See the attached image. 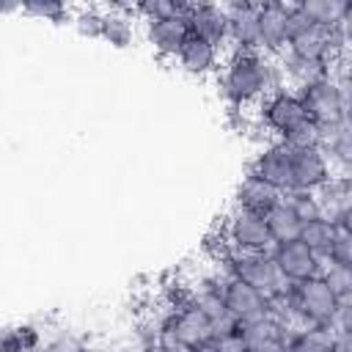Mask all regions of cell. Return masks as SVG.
Masks as SVG:
<instances>
[{"mask_svg":"<svg viewBox=\"0 0 352 352\" xmlns=\"http://www.w3.org/2000/svg\"><path fill=\"white\" fill-rule=\"evenodd\" d=\"M214 85L231 113L253 110L264 96H270L278 88H286L278 60L258 50L226 52L223 66L214 74Z\"/></svg>","mask_w":352,"mask_h":352,"instance_id":"cell-1","label":"cell"},{"mask_svg":"<svg viewBox=\"0 0 352 352\" xmlns=\"http://www.w3.org/2000/svg\"><path fill=\"white\" fill-rule=\"evenodd\" d=\"M250 113L264 140H280L286 146L319 143V129L308 121V113L292 88L272 91Z\"/></svg>","mask_w":352,"mask_h":352,"instance_id":"cell-2","label":"cell"},{"mask_svg":"<svg viewBox=\"0 0 352 352\" xmlns=\"http://www.w3.org/2000/svg\"><path fill=\"white\" fill-rule=\"evenodd\" d=\"M292 91L300 96V102L308 113V121L319 132L349 121V85H341L333 74L316 77Z\"/></svg>","mask_w":352,"mask_h":352,"instance_id":"cell-3","label":"cell"},{"mask_svg":"<svg viewBox=\"0 0 352 352\" xmlns=\"http://www.w3.org/2000/svg\"><path fill=\"white\" fill-rule=\"evenodd\" d=\"M217 261L223 264V275L226 278H236L248 286H253L258 294H264L270 302L278 300L286 289V283L280 280L272 258H270V250H261V253H234V250H220L217 253Z\"/></svg>","mask_w":352,"mask_h":352,"instance_id":"cell-4","label":"cell"},{"mask_svg":"<svg viewBox=\"0 0 352 352\" xmlns=\"http://www.w3.org/2000/svg\"><path fill=\"white\" fill-rule=\"evenodd\" d=\"M270 248H272V239H270L264 214L248 212L242 206H231L220 223V250L261 253Z\"/></svg>","mask_w":352,"mask_h":352,"instance_id":"cell-5","label":"cell"},{"mask_svg":"<svg viewBox=\"0 0 352 352\" xmlns=\"http://www.w3.org/2000/svg\"><path fill=\"white\" fill-rule=\"evenodd\" d=\"M292 148V165H289V190L286 192H319L330 179V162L319 143L305 146H289Z\"/></svg>","mask_w":352,"mask_h":352,"instance_id":"cell-6","label":"cell"},{"mask_svg":"<svg viewBox=\"0 0 352 352\" xmlns=\"http://www.w3.org/2000/svg\"><path fill=\"white\" fill-rule=\"evenodd\" d=\"M270 258L280 275V280L286 286L292 283H302L308 278H316L322 272V258L314 256L300 239H289V242H275L270 248Z\"/></svg>","mask_w":352,"mask_h":352,"instance_id":"cell-7","label":"cell"},{"mask_svg":"<svg viewBox=\"0 0 352 352\" xmlns=\"http://www.w3.org/2000/svg\"><path fill=\"white\" fill-rule=\"evenodd\" d=\"M223 58H226V50H220V47H214V44L190 33L184 38L182 50L176 52L173 63H176L179 72H184L195 80H214V74L223 66Z\"/></svg>","mask_w":352,"mask_h":352,"instance_id":"cell-8","label":"cell"},{"mask_svg":"<svg viewBox=\"0 0 352 352\" xmlns=\"http://www.w3.org/2000/svg\"><path fill=\"white\" fill-rule=\"evenodd\" d=\"M289 165H292V148L280 140H267L256 151V157L250 160L248 173L258 176L261 182L272 184L275 190H280L286 195V190H289Z\"/></svg>","mask_w":352,"mask_h":352,"instance_id":"cell-9","label":"cell"},{"mask_svg":"<svg viewBox=\"0 0 352 352\" xmlns=\"http://www.w3.org/2000/svg\"><path fill=\"white\" fill-rule=\"evenodd\" d=\"M220 297H223V305L228 311V316L236 322H248V319H256V316H264V314H272V302L258 294L253 286L236 280V278H226L223 275V283H220Z\"/></svg>","mask_w":352,"mask_h":352,"instance_id":"cell-10","label":"cell"},{"mask_svg":"<svg viewBox=\"0 0 352 352\" xmlns=\"http://www.w3.org/2000/svg\"><path fill=\"white\" fill-rule=\"evenodd\" d=\"M228 14V47L234 50H258V3L256 0H236L223 3Z\"/></svg>","mask_w":352,"mask_h":352,"instance_id":"cell-11","label":"cell"},{"mask_svg":"<svg viewBox=\"0 0 352 352\" xmlns=\"http://www.w3.org/2000/svg\"><path fill=\"white\" fill-rule=\"evenodd\" d=\"M190 33L226 50L228 47V14L223 3H190L187 11Z\"/></svg>","mask_w":352,"mask_h":352,"instance_id":"cell-12","label":"cell"},{"mask_svg":"<svg viewBox=\"0 0 352 352\" xmlns=\"http://www.w3.org/2000/svg\"><path fill=\"white\" fill-rule=\"evenodd\" d=\"M289 33H286V3L267 0L258 3V52L270 58H280L286 52Z\"/></svg>","mask_w":352,"mask_h":352,"instance_id":"cell-13","label":"cell"},{"mask_svg":"<svg viewBox=\"0 0 352 352\" xmlns=\"http://www.w3.org/2000/svg\"><path fill=\"white\" fill-rule=\"evenodd\" d=\"M143 36H146V44L154 50V55H157V58H162V60H170V63H173L176 52L182 50L184 38L190 36L187 14L165 16V19L148 22V25H143Z\"/></svg>","mask_w":352,"mask_h":352,"instance_id":"cell-14","label":"cell"},{"mask_svg":"<svg viewBox=\"0 0 352 352\" xmlns=\"http://www.w3.org/2000/svg\"><path fill=\"white\" fill-rule=\"evenodd\" d=\"M316 195L322 204V214L338 231H352V179L333 176Z\"/></svg>","mask_w":352,"mask_h":352,"instance_id":"cell-15","label":"cell"},{"mask_svg":"<svg viewBox=\"0 0 352 352\" xmlns=\"http://www.w3.org/2000/svg\"><path fill=\"white\" fill-rule=\"evenodd\" d=\"M319 146L330 162L333 176H349L352 173V126H349V121L330 126V129H322Z\"/></svg>","mask_w":352,"mask_h":352,"instance_id":"cell-16","label":"cell"},{"mask_svg":"<svg viewBox=\"0 0 352 352\" xmlns=\"http://www.w3.org/2000/svg\"><path fill=\"white\" fill-rule=\"evenodd\" d=\"M280 201H283L280 190H275L272 184H267V182H261L258 176H250V173L242 176V182L236 184V192H234V206H242V209L256 212V214H267Z\"/></svg>","mask_w":352,"mask_h":352,"instance_id":"cell-17","label":"cell"},{"mask_svg":"<svg viewBox=\"0 0 352 352\" xmlns=\"http://www.w3.org/2000/svg\"><path fill=\"white\" fill-rule=\"evenodd\" d=\"M138 36V19L129 11V3H110L104 6V28H102V41L124 50L135 41Z\"/></svg>","mask_w":352,"mask_h":352,"instance_id":"cell-18","label":"cell"},{"mask_svg":"<svg viewBox=\"0 0 352 352\" xmlns=\"http://www.w3.org/2000/svg\"><path fill=\"white\" fill-rule=\"evenodd\" d=\"M297 8L308 16V22L319 28H333L344 19H352L349 0H297Z\"/></svg>","mask_w":352,"mask_h":352,"instance_id":"cell-19","label":"cell"},{"mask_svg":"<svg viewBox=\"0 0 352 352\" xmlns=\"http://www.w3.org/2000/svg\"><path fill=\"white\" fill-rule=\"evenodd\" d=\"M44 344V330L30 322L0 324V352H38Z\"/></svg>","mask_w":352,"mask_h":352,"instance_id":"cell-20","label":"cell"},{"mask_svg":"<svg viewBox=\"0 0 352 352\" xmlns=\"http://www.w3.org/2000/svg\"><path fill=\"white\" fill-rule=\"evenodd\" d=\"M286 352H336L330 327H294L286 333Z\"/></svg>","mask_w":352,"mask_h":352,"instance_id":"cell-21","label":"cell"},{"mask_svg":"<svg viewBox=\"0 0 352 352\" xmlns=\"http://www.w3.org/2000/svg\"><path fill=\"white\" fill-rule=\"evenodd\" d=\"M336 234H338V228H336L324 214H319V217H311V220H305V223L300 226L297 239H300L314 256H319V258L324 261V256H327V250H330Z\"/></svg>","mask_w":352,"mask_h":352,"instance_id":"cell-22","label":"cell"},{"mask_svg":"<svg viewBox=\"0 0 352 352\" xmlns=\"http://www.w3.org/2000/svg\"><path fill=\"white\" fill-rule=\"evenodd\" d=\"M264 223H267V231H270L272 245H275V242H289V239H297L300 226H302V220H300V217L292 212V206L286 204V198H283L278 206H272V209L264 214Z\"/></svg>","mask_w":352,"mask_h":352,"instance_id":"cell-23","label":"cell"},{"mask_svg":"<svg viewBox=\"0 0 352 352\" xmlns=\"http://www.w3.org/2000/svg\"><path fill=\"white\" fill-rule=\"evenodd\" d=\"M129 11L138 19V25H148V22H157L165 16L187 14L190 3L187 0H138V3H129Z\"/></svg>","mask_w":352,"mask_h":352,"instance_id":"cell-24","label":"cell"},{"mask_svg":"<svg viewBox=\"0 0 352 352\" xmlns=\"http://www.w3.org/2000/svg\"><path fill=\"white\" fill-rule=\"evenodd\" d=\"M22 14L33 16V19L52 22V25H72L74 6H69L63 0H28V3H22Z\"/></svg>","mask_w":352,"mask_h":352,"instance_id":"cell-25","label":"cell"},{"mask_svg":"<svg viewBox=\"0 0 352 352\" xmlns=\"http://www.w3.org/2000/svg\"><path fill=\"white\" fill-rule=\"evenodd\" d=\"M72 28H74L82 38H96V41H102L104 6H74Z\"/></svg>","mask_w":352,"mask_h":352,"instance_id":"cell-26","label":"cell"},{"mask_svg":"<svg viewBox=\"0 0 352 352\" xmlns=\"http://www.w3.org/2000/svg\"><path fill=\"white\" fill-rule=\"evenodd\" d=\"M319 278L330 286V292H333L341 302H344V300H352V267H341V264L322 261Z\"/></svg>","mask_w":352,"mask_h":352,"instance_id":"cell-27","label":"cell"},{"mask_svg":"<svg viewBox=\"0 0 352 352\" xmlns=\"http://www.w3.org/2000/svg\"><path fill=\"white\" fill-rule=\"evenodd\" d=\"M283 198H286V204L292 206V212H294L302 223L322 214V204H319V195H316V192H286Z\"/></svg>","mask_w":352,"mask_h":352,"instance_id":"cell-28","label":"cell"},{"mask_svg":"<svg viewBox=\"0 0 352 352\" xmlns=\"http://www.w3.org/2000/svg\"><path fill=\"white\" fill-rule=\"evenodd\" d=\"M38 352H94V349L88 346V341H85L82 336H77V333H66V330H63V333L47 338V341L41 344Z\"/></svg>","mask_w":352,"mask_h":352,"instance_id":"cell-29","label":"cell"},{"mask_svg":"<svg viewBox=\"0 0 352 352\" xmlns=\"http://www.w3.org/2000/svg\"><path fill=\"white\" fill-rule=\"evenodd\" d=\"M324 261L330 264H341V267H352V231H338Z\"/></svg>","mask_w":352,"mask_h":352,"instance_id":"cell-30","label":"cell"},{"mask_svg":"<svg viewBox=\"0 0 352 352\" xmlns=\"http://www.w3.org/2000/svg\"><path fill=\"white\" fill-rule=\"evenodd\" d=\"M132 352H165V349L160 344H135Z\"/></svg>","mask_w":352,"mask_h":352,"instance_id":"cell-31","label":"cell"}]
</instances>
